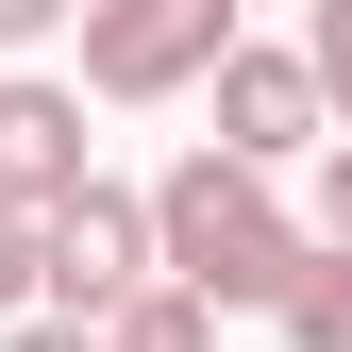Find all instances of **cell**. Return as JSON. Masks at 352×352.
Listing matches in <instances>:
<instances>
[{
    "mask_svg": "<svg viewBox=\"0 0 352 352\" xmlns=\"http://www.w3.org/2000/svg\"><path fill=\"white\" fill-rule=\"evenodd\" d=\"M151 252H168V285H201L218 319H252V302H285V285H302V252H319V218L285 201V168L185 151V168L151 185Z\"/></svg>",
    "mask_w": 352,
    "mask_h": 352,
    "instance_id": "cell-1",
    "label": "cell"
},
{
    "mask_svg": "<svg viewBox=\"0 0 352 352\" xmlns=\"http://www.w3.org/2000/svg\"><path fill=\"white\" fill-rule=\"evenodd\" d=\"M269 319H285V352H352V235H319V252H302V285L269 302Z\"/></svg>",
    "mask_w": 352,
    "mask_h": 352,
    "instance_id": "cell-6",
    "label": "cell"
},
{
    "mask_svg": "<svg viewBox=\"0 0 352 352\" xmlns=\"http://www.w3.org/2000/svg\"><path fill=\"white\" fill-rule=\"evenodd\" d=\"M17 302H34V218L0 201V319H17Z\"/></svg>",
    "mask_w": 352,
    "mask_h": 352,
    "instance_id": "cell-9",
    "label": "cell"
},
{
    "mask_svg": "<svg viewBox=\"0 0 352 352\" xmlns=\"http://www.w3.org/2000/svg\"><path fill=\"white\" fill-rule=\"evenodd\" d=\"M0 352H101V336H84V319H17Z\"/></svg>",
    "mask_w": 352,
    "mask_h": 352,
    "instance_id": "cell-12",
    "label": "cell"
},
{
    "mask_svg": "<svg viewBox=\"0 0 352 352\" xmlns=\"http://www.w3.org/2000/svg\"><path fill=\"white\" fill-rule=\"evenodd\" d=\"M84 0H0V51H34V34H67Z\"/></svg>",
    "mask_w": 352,
    "mask_h": 352,
    "instance_id": "cell-11",
    "label": "cell"
},
{
    "mask_svg": "<svg viewBox=\"0 0 352 352\" xmlns=\"http://www.w3.org/2000/svg\"><path fill=\"white\" fill-rule=\"evenodd\" d=\"M101 352H218V302H201V285H135V302L101 319Z\"/></svg>",
    "mask_w": 352,
    "mask_h": 352,
    "instance_id": "cell-7",
    "label": "cell"
},
{
    "mask_svg": "<svg viewBox=\"0 0 352 352\" xmlns=\"http://www.w3.org/2000/svg\"><path fill=\"white\" fill-rule=\"evenodd\" d=\"M84 185H101V168H84V84H0V201L51 218Z\"/></svg>",
    "mask_w": 352,
    "mask_h": 352,
    "instance_id": "cell-5",
    "label": "cell"
},
{
    "mask_svg": "<svg viewBox=\"0 0 352 352\" xmlns=\"http://www.w3.org/2000/svg\"><path fill=\"white\" fill-rule=\"evenodd\" d=\"M319 235H352V135H319Z\"/></svg>",
    "mask_w": 352,
    "mask_h": 352,
    "instance_id": "cell-10",
    "label": "cell"
},
{
    "mask_svg": "<svg viewBox=\"0 0 352 352\" xmlns=\"http://www.w3.org/2000/svg\"><path fill=\"white\" fill-rule=\"evenodd\" d=\"M235 51V0H84V84L101 101H185Z\"/></svg>",
    "mask_w": 352,
    "mask_h": 352,
    "instance_id": "cell-3",
    "label": "cell"
},
{
    "mask_svg": "<svg viewBox=\"0 0 352 352\" xmlns=\"http://www.w3.org/2000/svg\"><path fill=\"white\" fill-rule=\"evenodd\" d=\"M135 285H168V252H151V201H135V185H84V201L34 218V302H51V319L101 336Z\"/></svg>",
    "mask_w": 352,
    "mask_h": 352,
    "instance_id": "cell-2",
    "label": "cell"
},
{
    "mask_svg": "<svg viewBox=\"0 0 352 352\" xmlns=\"http://www.w3.org/2000/svg\"><path fill=\"white\" fill-rule=\"evenodd\" d=\"M319 135H336V101H319V67H302V51H218V135H201V151L285 168V151H319Z\"/></svg>",
    "mask_w": 352,
    "mask_h": 352,
    "instance_id": "cell-4",
    "label": "cell"
},
{
    "mask_svg": "<svg viewBox=\"0 0 352 352\" xmlns=\"http://www.w3.org/2000/svg\"><path fill=\"white\" fill-rule=\"evenodd\" d=\"M302 67H319V101H336V135H352V0L302 17Z\"/></svg>",
    "mask_w": 352,
    "mask_h": 352,
    "instance_id": "cell-8",
    "label": "cell"
}]
</instances>
